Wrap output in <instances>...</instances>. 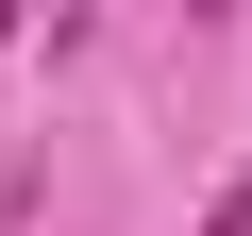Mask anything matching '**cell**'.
I'll list each match as a JSON object with an SVG mask.
<instances>
[{
    "instance_id": "cell-1",
    "label": "cell",
    "mask_w": 252,
    "mask_h": 236,
    "mask_svg": "<svg viewBox=\"0 0 252 236\" xmlns=\"http://www.w3.org/2000/svg\"><path fill=\"white\" fill-rule=\"evenodd\" d=\"M202 236H252V169H235V186H219V219H202Z\"/></svg>"
}]
</instances>
